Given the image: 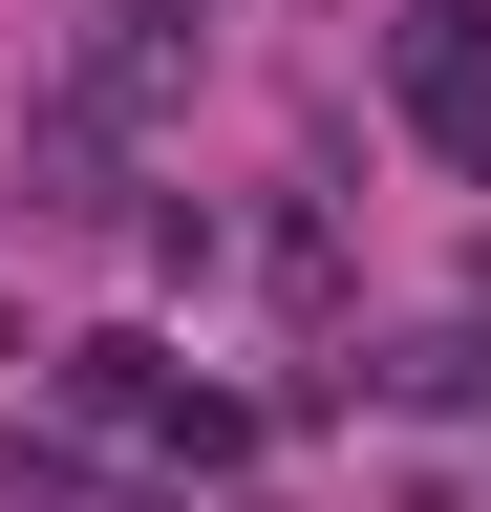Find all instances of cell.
<instances>
[{
  "label": "cell",
  "mask_w": 491,
  "mask_h": 512,
  "mask_svg": "<svg viewBox=\"0 0 491 512\" xmlns=\"http://www.w3.org/2000/svg\"><path fill=\"white\" fill-rule=\"evenodd\" d=\"M385 86H406L427 150L491 171V0H385Z\"/></svg>",
  "instance_id": "cell-1"
},
{
  "label": "cell",
  "mask_w": 491,
  "mask_h": 512,
  "mask_svg": "<svg viewBox=\"0 0 491 512\" xmlns=\"http://www.w3.org/2000/svg\"><path fill=\"white\" fill-rule=\"evenodd\" d=\"M385 384H406V406H491V320H449V342H406Z\"/></svg>",
  "instance_id": "cell-2"
}]
</instances>
